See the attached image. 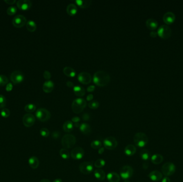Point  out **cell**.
Returning <instances> with one entry per match:
<instances>
[{"instance_id":"obj_1","label":"cell","mask_w":183,"mask_h":182,"mask_svg":"<svg viewBox=\"0 0 183 182\" xmlns=\"http://www.w3.org/2000/svg\"><path fill=\"white\" fill-rule=\"evenodd\" d=\"M110 77L109 74L104 70H98L95 73L93 77V81L97 86H106L110 82Z\"/></svg>"},{"instance_id":"obj_2","label":"cell","mask_w":183,"mask_h":182,"mask_svg":"<svg viewBox=\"0 0 183 182\" xmlns=\"http://www.w3.org/2000/svg\"><path fill=\"white\" fill-rule=\"evenodd\" d=\"M133 142L137 147L142 148L146 146L147 144L148 138L144 133L140 132L135 134Z\"/></svg>"},{"instance_id":"obj_3","label":"cell","mask_w":183,"mask_h":182,"mask_svg":"<svg viewBox=\"0 0 183 182\" xmlns=\"http://www.w3.org/2000/svg\"><path fill=\"white\" fill-rule=\"evenodd\" d=\"M86 102L82 98L74 99L72 104V109L74 113L79 114L83 111L86 106Z\"/></svg>"},{"instance_id":"obj_4","label":"cell","mask_w":183,"mask_h":182,"mask_svg":"<svg viewBox=\"0 0 183 182\" xmlns=\"http://www.w3.org/2000/svg\"><path fill=\"white\" fill-rule=\"evenodd\" d=\"M76 143L75 136L71 134L65 135L62 138L61 144L64 149H71L74 147Z\"/></svg>"},{"instance_id":"obj_5","label":"cell","mask_w":183,"mask_h":182,"mask_svg":"<svg viewBox=\"0 0 183 182\" xmlns=\"http://www.w3.org/2000/svg\"><path fill=\"white\" fill-rule=\"evenodd\" d=\"M162 173L166 177L171 176L176 172V166L172 162H168L162 167Z\"/></svg>"},{"instance_id":"obj_6","label":"cell","mask_w":183,"mask_h":182,"mask_svg":"<svg viewBox=\"0 0 183 182\" xmlns=\"http://www.w3.org/2000/svg\"><path fill=\"white\" fill-rule=\"evenodd\" d=\"M35 115L36 118L41 122L48 121L51 116L50 113L47 109L43 108L38 109L35 113Z\"/></svg>"},{"instance_id":"obj_7","label":"cell","mask_w":183,"mask_h":182,"mask_svg":"<svg viewBox=\"0 0 183 182\" xmlns=\"http://www.w3.org/2000/svg\"><path fill=\"white\" fill-rule=\"evenodd\" d=\"M103 145L104 148L109 150H112L116 148L118 142L115 138L113 137H108L103 140Z\"/></svg>"},{"instance_id":"obj_8","label":"cell","mask_w":183,"mask_h":182,"mask_svg":"<svg viewBox=\"0 0 183 182\" xmlns=\"http://www.w3.org/2000/svg\"><path fill=\"white\" fill-rule=\"evenodd\" d=\"M133 174V169L130 166H124L120 170V176L123 179H129Z\"/></svg>"},{"instance_id":"obj_9","label":"cell","mask_w":183,"mask_h":182,"mask_svg":"<svg viewBox=\"0 0 183 182\" xmlns=\"http://www.w3.org/2000/svg\"><path fill=\"white\" fill-rule=\"evenodd\" d=\"M79 169L81 173H83V174L88 175L93 172L94 167L92 162H83L79 165Z\"/></svg>"},{"instance_id":"obj_10","label":"cell","mask_w":183,"mask_h":182,"mask_svg":"<svg viewBox=\"0 0 183 182\" xmlns=\"http://www.w3.org/2000/svg\"><path fill=\"white\" fill-rule=\"evenodd\" d=\"M157 34L162 38H168L171 35V29L168 26L162 25L158 27Z\"/></svg>"},{"instance_id":"obj_11","label":"cell","mask_w":183,"mask_h":182,"mask_svg":"<svg viewBox=\"0 0 183 182\" xmlns=\"http://www.w3.org/2000/svg\"><path fill=\"white\" fill-rule=\"evenodd\" d=\"M10 79L13 83L16 84L22 82L24 80V76L21 71L15 70L11 74Z\"/></svg>"},{"instance_id":"obj_12","label":"cell","mask_w":183,"mask_h":182,"mask_svg":"<svg viewBox=\"0 0 183 182\" xmlns=\"http://www.w3.org/2000/svg\"><path fill=\"white\" fill-rule=\"evenodd\" d=\"M27 20L25 16L18 15L15 16L13 20V25L17 28H21L26 24Z\"/></svg>"},{"instance_id":"obj_13","label":"cell","mask_w":183,"mask_h":182,"mask_svg":"<svg viewBox=\"0 0 183 182\" xmlns=\"http://www.w3.org/2000/svg\"><path fill=\"white\" fill-rule=\"evenodd\" d=\"M84 154L85 151L83 149L80 147H76L71 151V157L74 160H80L83 158Z\"/></svg>"},{"instance_id":"obj_14","label":"cell","mask_w":183,"mask_h":182,"mask_svg":"<svg viewBox=\"0 0 183 182\" xmlns=\"http://www.w3.org/2000/svg\"><path fill=\"white\" fill-rule=\"evenodd\" d=\"M35 121V118L34 116L30 114L27 113L23 116L22 122L24 125L26 127H31L34 124Z\"/></svg>"},{"instance_id":"obj_15","label":"cell","mask_w":183,"mask_h":182,"mask_svg":"<svg viewBox=\"0 0 183 182\" xmlns=\"http://www.w3.org/2000/svg\"><path fill=\"white\" fill-rule=\"evenodd\" d=\"M78 79L81 83L84 84H87L91 82L92 77L90 73L86 72H83L79 74L78 76Z\"/></svg>"},{"instance_id":"obj_16","label":"cell","mask_w":183,"mask_h":182,"mask_svg":"<svg viewBox=\"0 0 183 182\" xmlns=\"http://www.w3.org/2000/svg\"><path fill=\"white\" fill-rule=\"evenodd\" d=\"M17 6L22 10H29L32 6V2L29 0H19L17 2Z\"/></svg>"},{"instance_id":"obj_17","label":"cell","mask_w":183,"mask_h":182,"mask_svg":"<svg viewBox=\"0 0 183 182\" xmlns=\"http://www.w3.org/2000/svg\"><path fill=\"white\" fill-rule=\"evenodd\" d=\"M148 177L153 182H158L162 179L163 174L158 170H154L149 174Z\"/></svg>"},{"instance_id":"obj_18","label":"cell","mask_w":183,"mask_h":182,"mask_svg":"<svg viewBox=\"0 0 183 182\" xmlns=\"http://www.w3.org/2000/svg\"><path fill=\"white\" fill-rule=\"evenodd\" d=\"M54 88V83L51 80H47L45 81L42 88L45 93H49L51 92Z\"/></svg>"},{"instance_id":"obj_19","label":"cell","mask_w":183,"mask_h":182,"mask_svg":"<svg viewBox=\"0 0 183 182\" xmlns=\"http://www.w3.org/2000/svg\"><path fill=\"white\" fill-rule=\"evenodd\" d=\"M137 151V149L135 146L132 144L127 145L124 149V153L128 157L133 156Z\"/></svg>"},{"instance_id":"obj_20","label":"cell","mask_w":183,"mask_h":182,"mask_svg":"<svg viewBox=\"0 0 183 182\" xmlns=\"http://www.w3.org/2000/svg\"><path fill=\"white\" fill-rule=\"evenodd\" d=\"M107 178L109 182H119L120 181V176L115 172H110L107 175Z\"/></svg>"},{"instance_id":"obj_21","label":"cell","mask_w":183,"mask_h":182,"mask_svg":"<svg viewBox=\"0 0 183 182\" xmlns=\"http://www.w3.org/2000/svg\"><path fill=\"white\" fill-rule=\"evenodd\" d=\"M80 130L83 134L85 135H89L92 132L91 127L90 125L86 123H83L80 125L79 127Z\"/></svg>"},{"instance_id":"obj_22","label":"cell","mask_w":183,"mask_h":182,"mask_svg":"<svg viewBox=\"0 0 183 182\" xmlns=\"http://www.w3.org/2000/svg\"><path fill=\"white\" fill-rule=\"evenodd\" d=\"M175 19V15L172 12H167L164 14L163 17V19L164 22H166L168 24H170L173 22Z\"/></svg>"},{"instance_id":"obj_23","label":"cell","mask_w":183,"mask_h":182,"mask_svg":"<svg viewBox=\"0 0 183 182\" xmlns=\"http://www.w3.org/2000/svg\"><path fill=\"white\" fill-rule=\"evenodd\" d=\"M28 162L29 166L34 169H36L39 166V160L38 158L35 156L31 157L29 159Z\"/></svg>"},{"instance_id":"obj_24","label":"cell","mask_w":183,"mask_h":182,"mask_svg":"<svg viewBox=\"0 0 183 182\" xmlns=\"http://www.w3.org/2000/svg\"><path fill=\"white\" fill-rule=\"evenodd\" d=\"M151 160L154 165H159L162 162L163 157L160 154H155L151 157Z\"/></svg>"},{"instance_id":"obj_25","label":"cell","mask_w":183,"mask_h":182,"mask_svg":"<svg viewBox=\"0 0 183 182\" xmlns=\"http://www.w3.org/2000/svg\"><path fill=\"white\" fill-rule=\"evenodd\" d=\"M94 176L96 179L99 181H103L106 178V174L101 169H97L94 171Z\"/></svg>"},{"instance_id":"obj_26","label":"cell","mask_w":183,"mask_h":182,"mask_svg":"<svg viewBox=\"0 0 183 182\" xmlns=\"http://www.w3.org/2000/svg\"><path fill=\"white\" fill-rule=\"evenodd\" d=\"M77 7L74 4L71 3L67 6V12L70 16H74L77 13Z\"/></svg>"},{"instance_id":"obj_27","label":"cell","mask_w":183,"mask_h":182,"mask_svg":"<svg viewBox=\"0 0 183 182\" xmlns=\"http://www.w3.org/2000/svg\"><path fill=\"white\" fill-rule=\"evenodd\" d=\"M74 94L77 96L79 97H82L83 96L85 93V90L83 86H80L77 85L76 86H74Z\"/></svg>"},{"instance_id":"obj_28","label":"cell","mask_w":183,"mask_h":182,"mask_svg":"<svg viewBox=\"0 0 183 182\" xmlns=\"http://www.w3.org/2000/svg\"><path fill=\"white\" fill-rule=\"evenodd\" d=\"M146 24L148 29L151 30H154L157 27L158 23L156 20L153 18H149L147 20Z\"/></svg>"},{"instance_id":"obj_29","label":"cell","mask_w":183,"mask_h":182,"mask_svg":"<svg viewBox=\"0 0 183 182\" xmlns=\"http://www.w3.org/2000/svg\"><path fill=\"white\" fill-rule=\"evenodd\" d=\"M75 2L81 8H86L90 6L92 2L90 0H76Z\"/></svg>"},{"instance_id":"obj_30","label":"cell","mask_w":183,"mask_h":182,"mask_svg":"<svg viewBox=\"0 0 183 182\" xmlns=\"http://www.w3.org/2000/svg\"><path fill=\"white\" fill-rule=\"evenodd\" d=\"M63 72L65 75H67L68 77H75L76 75V71L74 70V68L70 67H65L63 69Z\"/></svg>"},{"instance_id":"obj_31","label":"cell","mask_w":183,"mask_h":182,"mask_svg":"<svg viewBox=\"0 0 183 182\" xmlns=\"http://www.w3.org/2000/svg\"><path fill=\"white\" fill-rule=\"evenodd\" d=\"M74 125L72 122L70 121H67L65 122L63 125V129L64 131L67 132H70L74 129Z\"/></svg>"},{"instance_id":"obj_32","label":"cell","mask_w":183,"mask_h":182,"mask_svg":"<svg viewBox=\"0 0 183 182\" xmlns=\"http://www.w3.org/2000/svg\"><path fill=\"white\" fill-rule=\"evenodd\" d=\"M140 156L141 159L144 161H147L151 158V153L149 151L146 149H143L140 152Z\"/></svg>"},{"instance_id":"obj_33","label":"cell","mask_w":183,"mask_h":182,"mask_svg":"<svg viewBox=\"0 0 183 182\" xmlns=\"http://www.w3.org/2000/svg\"><path fill=\"white\" fill-rule=\"evenodd\" d=\"M26 28L29 32H34L36 29V24L33 20H29L26 22Z\"/></svg>"},{"instance_id":"obj_34","label":"cell","mask_w":183,"mask_h":182,"mask_svg":"<svg viewBox=\"0 0 183 182\" xmlns=\"http://www.w3.org/2000/svg\"><path fill=\"white\" fill-rule=\"evenodd\" d=\"M60 154L61 158L65 160H67L70 157V152H69V151L67 150L66 149H62L60 151Z\"/></svg>"},{"instance_id":"obj_35","label":"cell","mask_w":183,"mask_h":182,"mask_svg":"<svg viewBox=\"0 0 183 182\" xmlns=\"http://www.w3.org/2000/svg\"><path fill=\"white\" fill-rule=\"evenodd\" d=\"M90 146L93 149H99L102 146V143L99 140H95L91 143Z\"/></svg>"},{"instance_id":"obj_36","label":"cell","mask_w":183,"mask_h":182,"mask_svg":"<svg viewBox=\"0 0 183 182\" xmlns=\"http://www.w3.org/2000/svg\"><path fill=\"white\" fill-rule=\"evenodd\" d=\"M106 165V162L105 161L102 159H99L96 160V161L94 163V166L96 167L97 168H101L103 167L104 166Z\"/></svg>"},{"instance_id":"obj_37","label":"cell","mask_w":183,"mask_h":182,"mask_svg":"<svg viewBox=\"0 0 183 182\" xmlns=\"http://www.w3.org/2000/svg\"><path fill=\"white\" fill-rule=\"evenodd\" d=\"M36 109V106L33 104H28L25 106V110L26 112L31 113L35 111Z\"/></svg>"},{"instance_id":"obj_38","label":"cell","mask_w":183,"mask_h":182,"mask_svg":"<svg viewBox=\"0 0 183 182\" xmlns=\"http://www.w3.org/2000/svg\"><path fill=\"white\" fill-rule=\"evenodd\" d=\"M8 83V77L5 75H0V86H6Z\"/></svg>"},{"instance_id":"obj_39","label":"cell","mask_w":183,"mask_h":182,"mask_svg":"<svg viewBox=\"0 0 183 182\" xmlns=\"http://www.w3.org/2000/svg\"><path fill=\"white\" fill-rule=\"evenodd\" d=\"M17 11V9L16 6H10L8 8L6 12L9 15L12 16L16 13Z\"/></svg>"},{"instance_id":"obj_40","label":"cell","mask_w":183,"mask_h":182,"mask_svg":"<svg viewBox=\"0 0 183 182\" xmlns=\"http://www.w3.org/2000/svg\"><path fill=\"white\" fill-rule=\"evenodd\" d=\"M10 114V112L9 109H2V111H1V115L4 118H8Z\"/></svg>"},{"instance_id":"obj_41","label":"cell","mask_w":183,"mask_h":182,"mask_svg":"<svg viewBox=\"0 0 183 182\" xmlns=\"http://www.w3.org/2000/svg\"><path fill=\"white\" fill-rule=\"evenodd\" d=\"M40 134L41 135V136L43 137H47L49 135V131L48 129L46 128H42L41 129L40 131Z\"/></svg>"},{"instance_id":"obj_42","label":"cell","mask_w":183,"mask_h":182,"mask_svg":"<svg viewBox=\"0 0 183 182\" xmlns=\"http://www.w3.org/2000/svg\"><path fill=\"white\" fill-rule=\"evenodd\" d=\"M6 104V100L4 96L0 95V109H4Z\"/></svg>"},{"instance_id":"obj_43","label":"cell","mask_w":183,"mask_h":182,"mask_svg":"<svg viewBox=\"0 0 183 182\" xmlns=\"http://www.w3.org/2000/svg\"><path fill=\"white\" fill-rule=\"evenodd\" d=\"M99 106V103L96 100L92 101L88 103V107L90 109H97Z\"/></svg>"},{"instance_id":"obj_44","label":"cell","mask_w":183,"mask_h":182,"mask_svg":"<svg viewBox=\"0 0 183 182\" xmlns=\"http://www.w3.org/2000/svg\"><path fill=\"white\" fill-rule=\"evenodd\" d=\"M43 75L44 78L46 80H49V79L51 78V74L48 70H45L43 74Z\"/></svg>"},{"instance_id":"obj_45","label":"cell","mask_w":183,"mask_h":182,"mask_svg":"<svg viewBox=\"0 0 183 182\" xmlns=\"http://www.w3.org/2000/svg\"><path fill=\"white\" fill-rule=\"evenodd\" d=\"M13 84L11 83H8L6 84V91H10L13 89Z\"/></svg>"},{"instance_id":"obj_46","label":"cell","mask_w":183,"mask_h":182,"mask_svg":"<svg viewBox=\"0 0 183 182\" xmlns=\"http://www.w3.org/2000/svg\"><path fill=\"white\" fill-rule=\"evenodd\" d=\"M82 117H83V119L84 121H88V120H89L90 118V115L87 113L83 114Z\"/></svg>"},{"instance_id":"obj_47","label":"cell","mask_w":183,"mask_h":182,"mask_svg":"<svg viewBox=\"0 0 183 182\" xmlns=\"http://www.w3.org/2000/svg\"><path fill=\"white\" fill-rule=\"evenodd\" d=\"M60 136V133L58 131H54L52 134V137L54 139H57Z\"/></svg>"},{"instance_id":"obj_48","label":"cell","mask_w":183,"mask_h":182,"mask_svg":"<svg viewBox=\"0 0 183 182\" xmlns=\"http://www.w3.org/2000/svg\"><path fill=\"white\" fill-rule=\"evenodd\" d=\"M95 86H93V85H90V86H89L87 87V91H88V92H92V91H93L94 89H95Z\"/></svg>"},{"instance_id":"obj_49","label":"cell","mask_w":183,"mask_h":182,"mask_svg":"<svg viewBox=\"0 0 183 182\" xmlns=\"http://www.w3.org/2000/svg\"><path fill=\"white\" fill-rule=\"evenodd\" d=\"M72 121L74 122V123H79V122L80 121V119L79 118V117H78V116H75V117H74V118H72Z\"/></svg>"},{"instance_id":"obj_50","label":"cell","mask_w":183,"mask_h":182,"mask_svg":"<svg viewBox=\"0 0 183 182\" xmlns=\"http://www.w3.org/2000/svg\"><path fill=\"white\" fill-rule=\"evenodd\" d=\"M4 2L8 4H13L14 3H16V1L15 0H4Z\"/></svg>"},{"instance_id":"obj_51","label":"cell","mask_w":183,"mask_h":182,"mask_svg":"<svg viewBox=\"0 0 183 182\" xmlns=\"http://www.w3.org/2000/svg\"><path fill=\"white\" fill-rule=\"evenodd\" d=\"M66 84H67V86H69V87H74V83L73 82H72L71 81H68L67 82V83H66Z\"/></svg>"},{"instance_id":"obj_52","label":"cell","mask_w":183,"mask_h":182,"mask_svg":"<svg viewBox=\"0 0 183 182\" xmlns=\"http://www.w3.org/2000/svg\"><path fill=\"white\" fill-rule=\"evenodd\" d=\"M171 182V181H170V179L169 177L165 176V177H164V178L162 179V182Z\"/></svg>"},{"instance_id":"obj_53","label":"cell","mask_w":183,"mask_h":182,"mask_svg":"<svg viewBox=\"0 0 183 182\" xmlns=\"http://www.w3.org/2000/svg\"><path fill=\"white\" fill-rule=\"evenodd\" d=\"M93 97L94 96L92 94H89L88 95H87V100L88 101H90V100H92V99H93Z\"/></svg>"},{"instance_id":"obj_54","label":"cell","mask_w":183,"mask_h":182,"mask_svg":"<svg viewBox=\"0 0 183 182\" xmlns=\"http://www.w3.org/2000/svg\"><path fill=\"white\" fill-rule=\"evenodd\" d=\"M104 150V147H101V148H100L99 151H98V153L99 154H102L103 153Z\"/></svg>"},{"instance_id":"obj_55","label":"cell","mask_w":183,"mask_h":182,"mask_svg":"<svg viewBox=\"0 0 183 182\" xmlns=\"http://www.w3.org/2000/svg\"><path fill=\"white\" fill-rule=\"evenodd\" d=\"M142 167L144 169H147L148 167V163L147 162H145V163H144L142 165Z\"/></svg>"},{"instance_id":"obj_56","label":"cell","mask_w":183,"mask_h":182,"mask_svg":"<svg viewBox=\"0 0 183 182\" xmlns=\"http://www.w3.org/2000/svg\"><path fill=\"white\" fill-rule=\"evenodd\" d=\"M156 33L155 32V31H151V32L150 33V35H151V36H152V37H155L156 36Z\"/></svg>"},{"instance_id":"obj_57","label":"cell","mask_w":183,"mask_h":182,"mask_svg":"<svg viewBox=\"0 0 183 182\" xmlns=\"http://www.w3.org/2000/svg\"><path fill=\"white\" fill-rule=\"evenodd\" d=\"M40 182H50L49 180L47 179H42L41 181H40Z\"/></svg>"},{"instance_id":"obj_58","label":"cell","mask_w":183,"mask_h":182,"mask_svg":"<svg viewBox=\"0 0 183 182\" xmlns=\"http://www.w3.org/2000/svg\"><path fill=\"white\" fill-rule=\"evenodd\" d=\"M53 182H62V180L60 179H55Z\"/></svg>"},{"instance_id":"obj_59","label":"cell","mask_w":183,"mask_h":182,"mask_svg":"<svg viewBox=\"0 0 183 182\" xmlns=\"http://www.w3.org/2000/svg\"><path fill=\"white\" fill-rule=\"evenodd\" d=\"M80 126V125H79V123H75L74 124V126L76 127H79Z\"/></svg>"},{"instance_id":"obj_60","label":"cell","mask_w":183,"mask_h":182,"mask_svg":"<svg viewBox=\"0 0 183 182\" xmlns=\"http://www.w3.org/2000/svg\"><path fill=\"white\" fill-rule=\"evenodd\" d=\"M124 182H130L129 181H128V180H125V181H124Z\"/></svg>"}]
</instances>
